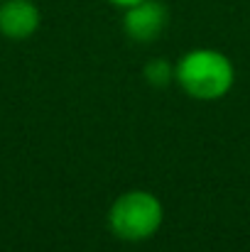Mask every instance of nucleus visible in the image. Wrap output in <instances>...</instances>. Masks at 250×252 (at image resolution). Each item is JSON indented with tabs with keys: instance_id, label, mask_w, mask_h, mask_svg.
Masks as SVG:
<instances>
[{
	"instance_id": "nucleus-1",
	"label": "nucleus",
	"mask_w": 250,
	"mask_h": 252,
	"mask_svg": "<svg viewBox=\"0 0 250 252\" xmlns=\"http://www.w3.org/2000/svg\"><path fill=\"white\" fill-rule=\"evenodd\" d=\"M174 81L196 100H218L236 84V69L218 49H191L174 64Z\"/></svg>"
},
{
	"instance_id": "nucleus-2",
	"label": "nucleus",
	"mask_w": 250,
	"mask_h": 252,
	"mask_svg": "<svg viewBox=\"0 0 250 252\" xmlns=\"http://www.w3.org/2000/svg\"><path fill=\"white\" fill-rule=\"evenodd\" d=\"M162 201L145 189L120 193L108 208V230L125 243H143L152 238L162 228Z\"/></svg>"
},
{
	"instance_id": "nucleus-3",
	"label": "nucleus",
	"mask_w": 250,
	"mask_h": 252,
	"mask_svg": "<svg viewBox=\"0 0 250 252\" xmlns=\"http://www.w3.org/2000/svg\"><path fill=\"white\" fill-rule=\"evenodd\" d=\"M169 25V7L162 0H140L123 10V32L140 44H150L162 37Z\"/></svg>"
},
{
	"instance_id": "nucleus-4",
	"label": "nucleus",
	"mask_w": 250,
	"mask_h": 252,
	"mask_svg": "<svg viewBox=\"0 0 250 252\" xmlns=\"http://www.w3.org/2000/svg\"><path fill=\"white\" fill-rule=\"evenodd\" d=\"M42 15L32 0H0V34L7 39H30L39 30Z\"/></svg>"
},
{
	"instance_id": "nucleus-5",
	"label": "nucleus",
	"mask_w": 250,
	"mask_h": 252,
	"mask_svg": "<svg viewBox=\"0 0 250 252\" xmlns=\"http://www.w3.org/2000/svg\"><path fill=\"white\" fill-rule=\"evenodd\" d=\"M143 76L152 88H167L174 81V64L167 62V59H152V62L145 64Z\"/></svg>"
},
{
	"instance_id": "nucleus-6",
	"label": "nucleus",
	"mask_w": 250,
	"mask_h": 252,
	"mask_svg": "<svg viewBox=\"0 0 250 252\" xmlns=\"http://www.w3.org/2000/svg\"><path fill=\"white\" fill-rule=\"evenodd\" d=\"M110 5H115V7H130V5H135V2H140V0H108Z\"/></svg>"
}]
</instances>
